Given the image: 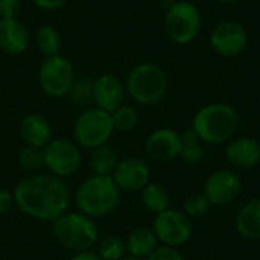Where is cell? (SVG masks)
I'll list each match as a JSON object with an SVG mask.
<instances>
[{"label":"cell","instance_id":"obj_1","mask_svg":"<svg viewBox=\"0 0 260 260\" xmlns=\"http://www.w3.org/2000/svg\"><path fill=\"white\" fill-rule=\"evenodd\" d=\"M14 206L26 216L53 222L69 212L72 192L66 180L52 174L29 175L17 183L12 190Z\"/></svg>","mask_w":260,"mask_h":260},{"label":"cell","instance_id":"obj_2","mask_svg":"<svg viewBox=\"0 0 260 260\" xmlns=\"http://www.w3.org/2000/svg\"><path fill=\"white\" fill-rule=\"evenodd\" d=\"M239 126L238 111L225 102H212L201 107L193 119L192 129L200 140L207 145H221L230 142Z\"/></svg>","mask_w":260,"mask_h":260},{"label":"cell","instance_id":"obj_3","mask_svg":"<svg viewBox=\"0 0 260 260\" xmlns=\"http://www.w3.org/2000/svg\"><path fill=\"white\" fill-rule=\"evenodd\" d=\"M120 189L113 177L90 175L81 181L75 192L78 212L96 219L111 215L120 203Z\"/></svg>","mask_w":260,"mask_h":260},{"label":"cell","instance_id":"obj_4","mask_svg":"<svg viewBox=\"0 0 260 260\" xmlns=\"http://www.w3.org/2000/svg\"><path fill=\"white\" fill-rule=\"evenodd\" d=\"M53 235L58 244L72 251H88L99 239V229L93 218L81 212H67L53 221Z\"/></svg>","mask_w":260,"mask_h":260},{"label":"cell","instance_id":"obj_5","mask_svg":"<svg viewBox=\"0 0 260 260\" xmlns=\"http://www.w3.org/2000/svg\"><path fill=\"white\" fill-rule=\"evenodd\" d=\"M169 88L166 72L154 62H140L126 78L128 94L140 105H154L165 99Z\"/></svg>","mask_w":260,"mask_h":260},{"label":"cell","instance_id":"obj_6","mask_svg":"<svg viewBox=\"0 0 260 260\" xmlns=\"http://www.w3.org/2000/svg\"><path fill=\"white\" fill-rule=\"evenodd\" d=\"M114 133L111 114L101 108H85L73 123V139L79 148L93 151L108 143Z\"/></svg>","mask_w":260,"mask_h":260},{"label":"cell","instance_id":"obj_7","mask_svg":"<svg viewBox=\"0 0 260 260\" xmlns=\"http://www.w3.org/2000/svg\"><path fill=\"white\" fill-rule=\"evenodd\" d=\"M203 24L201 11L198 6L187 0H177L165 14V32L168 38L175 44L192 43Z\"/></svg>","mask_w":260,"mask_h":260},{"label":"cell","instance_id":"obj_8","mask_svg":"<svg viewBox=\"0 0 260 260\" xmlns=\"http://www.w3.org/2000/svg\"><path fill=\"white\" fill-rule=\"evenodd\" d=\"M44 166L49 169V174L56 175L62 180L75 175L82 165L81 148L75 140L58 137L52 139L44 148Z\"/></svg>","mask_w":260,"mask_h":260},{"label":"cell","instance_id":"obj_9","mask_svg":"<svg viewBox=\"0 0 260 260\" xmlns=\"http://www.w3.org/2000/svg\"><path fill=\"white\" fill-rule=\"evenodd\" d=\"M75 79V67L62 55L44 58L38 70L40 87L49 98H66Z\"/></svg>","mask_w":260,"mask_h":260},{"label":"cell","instance_id":"obj_10","mask_svg":"<svg viewBox=\"0 0 260 260\" xmlns=\"http://www.w3.org/2000/svg\"><path fill=\"white\" fill-rule=\"evenodd\" d=\"M152 230L161 245L178 248L189 242V239L192 238L193 224L183 210L169 207L154 216Z\"/></svg>","mask_w":260,"mask_h":260},{"label":"cell","instance_id":"obj_11","mask_svg":"<svg viewBox=\"0 0 260 260\" xmlns=\"http://www.w3.org/2000/svg\"><path fill=\"white\" fill-rule=\"evenodd\" d=\"M209 43L218 55L224 58H233L247 49L248 32L241 23L235 20H224L212 29Z\"/></svg>","mask_w":260,"mask_h":260},{"label":"cell","instance_id":"obj_12","mask_svg":"<svg viewBox=\"0 0 260 260\" xmlns=\"http://www.w3.org/2000/svg\"><path fill=\"white\" fill-rule=\"evenodd\" d=\"M242 192L241 177L230 169H218L207 175L203 193L212 206H229L235 203Z\"/></svg>","mask_w":260,"mask_h":260},{"label":"cell","instance_id":"obj_13","mask_svg":"<svg viewBox=\"0 0 260 260\" xmlns=\"http://www.w3.org/2000/svg\"><path fill=\"white\" fill-rule=\"evenodd\" d=\"M117 187L123 192H142L151 183V168L139 157H125L119 160L114 174L111 175Z\"/></svg>","mask_w":260,"mask_h":260},{"label":"cell","instance_id":"obj_14","mask_svg":"<svg viewBox=\"0 0 260 260\" xmlns=\"http://www.w3.org/2000/svg\"><path fill=\"white\" fill-rule=\"evenodd\" d=\"M146 154L157 163H169L180 157L181 134L172 128L154 129L145 142Z\"/></svg>","mask_w":260,"mask_h":260},{"label":"cell","instance_id":"obj_15","mask_svg":"<svg viewBox=\"0 0 260 260\" xmlns=\"http://www.w3.org/2000/svg\"><path fill=\"white\" fill-rule=\"evenodd\" d=\"M125 91L126 88L117 76L111 73H104L98 79H94L93 99L98 108L107 113H113L123 105Z\"/></svg>","mask_w":260,"mask_h":260},{"label":"cell","instance_id":"obj_16","mask_svg":"<svg viewBox=\"0 0 260 260\" xmlns=\"http://www.w3.org/2000/svg\"><path fill=\"white\" fill-rule=\"evenodd\" d=\"M225 160L239 171H248L260 163V143L253 137H236L227 142Z\"/></svg>","mask_w":260,"mask_h":260},{"label":"cell","instance_id":"obj_17","mask_svg":"<svg viewBox=\"0 0 260 260\" xmlns=\"http://www.w3.org/2000/svg\"><path fill=\"white\" fill-rule=\"evenodd\" d=\"M18 133L26 146L44 148L52 140V126L50 122L38 113L26 114L18 126Z\"/></svg>","mask_w":260,"mask_h":260},{"label":"cell","instance_id":"obj_18","mask_svg":"<svg viewBox=\"0 0 260 260\" xmlns=\"http://www.w3.org/2000/svg\"><path fill=\"white\" fill-rule=\"evenodd\" d=\"M29 46V30L18 20H0V50L8 55H20Z\"/></svg>","mask_w":260,"mask_h":260},{"label":"cell","instance_id":"obj_19","mask_svg":"<svg viewBox=\"0 0 260 260\" xmlns=\"http://www.w3.org/2000/svg\"><path fill=\"white\" fill-rule=\"evenodd\" d=\"M238 233L248 241L260 239V198L245 203L235 219Z\"/></svg>","mask_w":260,"mask_h":260},{"label":"cell","instance_id":"obj_20","mask_svg":"<svg viewBox=\"0 0 260 260\" xmlns=\"http://www.w3.org/2000/svg\"><path fill=\"white\" fill-rule=\"evenodd\" d=\"M125 244L128 256L143 260L160 245L152 227H139L133 230L125 239Z\"/></svg>","mask_w":260,"mask_h":260},{"label":"cell","instance_id":"obj_21","mask_svg":"<svg viewBox=\"0 0 260 260\" xmlns=\"http://www.w3.org/2000/svg\"><path fill=\"white\" fill-rule=\"evenodd\" d=\"M140 195H142V204H143V207L148 212H151L154 216L158 215V213H161V212H165L171 206L169 192L160 183L151 181L149 184H146V187H143V190L140 192Z\"/></svg>","mask_w":260,"mask_h":260},{"label":"cell","instance_id":"obj_22","mask_svg":"<svg viewBox=\"0 0 260 260\" xmlns=\"http://www.w3.org/2000/svg\"><path fill=\"white\" fill-rule=\"evenodd\" d=\"M119 155L114 148L104 145L91 151L90 154V168L93 174L96 175H107L111 177L116 171V166L119 163Z\"/></svg>","mask_w":260,"mask_h":260},{"label":"cell","instance_id":"obj_23","mask_svg":"<svg viewBox=\"0 0 260 260\" xmlns=\"http://www.w3.org/2000/svg\"><path fill=\"white\" fill-rule=\"evenodd\" d=\"M181 134V152L180 158L186 161L187 165H197L204 158V148L203 142L197 136V133L192 128L184 129Z\"/></svg>","mask_w":260,"mask_h":260},{"label":"cell","instance_id":"obj_24","mask_svg":"<svg viewBox=\"0 0 260 260\" xmlns=\"http://www.w3.org/2000/svg\"><path fill=\"white\" fill-rule=\"evenodd\" d=\"M35 43L37 47L40 49V52L49 58V56H55L59 55V49H61V35L56 30V27L50 26V24H44L37 30L35 35Z\"/></svg>","mask_w":260,"mask_h":260},{"label":"cell","instance_id":"obj_25","mask_svg":"<svg viewBox=\"0 0 260 260\" xmlns=\"http://www.w3.org/2000/svg\"><path fill=\"white\" fill-rule=\"evenodd\" d=\"M93 85H94V81L91 78H76L69 93L66 94V98L75 107H81V108L88 107L90 104L94 102Z\"/></svg>","mask_w":260,"mask_h":260},{"label":"cell","instance_id":"obj_26","mask_svg":"<svg viewBox=\"0 0 260 260\" xmlns=\"http://www.w3.org/2000/svg\"><path fill=\"white\" fill-rule=\"evenodd\" d=\"M96 253L99 254V257L102 260H122L128 256L125 239H122L117 235H111V236L104 238L99 242Z\"/></svg>","mask_w":260,"mask_h":260},{"label":"cell","instance_id":"obj_27","mask_svg":"<svg viewBox=\"0 0 260 260\" xmlns=\"http://www.w3.org/2000/svg\"><path fill=\"white\" fill-rule=\"evenodd\" d=\"M110 114H111V122H113L114 131L128 133V131L134 129L139 123V114L129 105H122Z\"/></svg>","mask_w":260,"mask_h":260},{"label":"cell","instance_id":"obj_28","mask_svg":"<svg viewBox=\"0 0 260 260\" xmlns=\"http://www.w3.org/2000/svg\"><path fill=\"white\" fill-rule=\"evenodd\" d=\"M212 204L206 198L203 192H193L186 197L183 203V212L190 218V219H200L206 216L210 210Z\"/></svg>","mask_w":260,"mask_h":260},{"label":"cell","instance_id":"obj_29","mask_svg":"<svg viewBox=\"0 0 260 260\" xmlns=\"http://www.w3.org/2000/svg\"><path fill=\"white\" fill-rule=\"evenodd\" d=\"M18 165L21 169L27 172H35L44 166V152L41 148H34V146H24L18 152Z\"/></svg>","mask_w":260,"mask_h":260},{"label":"cell","instance_id":"obj_30","mask_svg":"<svg viewBox=\"0 0 260 260\" xmlns=\"http://www.w3.org/2000/svg\"><path fill=\"white\" fill-rule=\"evenodd\" d=\"M145 260H184V256L177 247L158 245Z\"/></svg>","mask_w":260,"mask_h":260},{"label":"cell","instance_id":"obj_31","mask_svg":"<svg viewBox=\"0 0 260 260\" xmlns=\"http://www.w3.org/2000/svg\"><path fill=\"white\" fill-rule=\"evenodd\" d=\"M23 8L21 0H0V20L18 18Z\"/></svg>","mask_w":260,"mask_h":260},{"label":"cell","instance_id":"obj_32","mask_svg":"<svg viewBox=\"0 0 260 260\" xmlns=\"http://www.w3.org/2000/svg\"><path fill=\"white\" fill-rule=\"evenodd\" d=\"M14 206V197L12 192L8 189H2L0 187V215H5L11 210V207Z\"/></svg>","mask_w":260,"mask_h":260},{"label":"cell","instance_id":"obj_33","mask_svg":"<svg viewBox=\"0 0 260 260\" xmlns=\"http://www.w3.org/2000/svg\"><path fill=\"white\" fill-rule=\"evenodd\" d=\"M32 2L40 9H44V11H56L61 6H64V3L67 0H32Z\"/></svg>","mask_w":260,"mask_h":260},{"label":"cell","instance_id":"obj_34","mask_svg":"<svg viewBox=\"0 0 260 260\" xmlns=\"http://www.w3.org/2000/svg\"><path fill=\"white\" fill-rule=\"evenodd\" d=\"M69 260H102L99 257V254L96 253V251H91V250H88V251H79V253H73Z\"/></svg>","mask_w":260,"mask_h":260},{"label":"cell","instance_id":"obj_35","mask_svg":"<svg viewBox=\"0 0 260 260\" xmlns=\"http://www.w3.org/2000/svg\"><path fill=\"white\" fill-rule=\"evenodd\" d=\"M177 0H161V6L165 8V11H168Z\"/></svg>","mask_w":260,"mask_h":260},{"label":"cell","instance_id":"obj_36","mask_svg":"<svg viewBox=\"0 0 260 260\" xmlns=\"http://www.w3.org/2000/svg\"><path fill=\"white\" fill-rule=\"evenodd\" d=\"M122 260H143V259H137V257H131V256H126V257H123Z\"/></svg>","mask_w":260,"mask_h":260},{"label":"cell","instance_id":"obj_37","mask_svg":"<svg viewBox=\"0 0 260 260\" xmlns=\"http://www.w3.org/2000/svg\"><path fill=\"white\" fill-rule=\"evenodd\" d=\"M218 2H221V3H235L236 0H218Z\"/></svg>","mask_w":260,"mask_h":260}]
</instances>
